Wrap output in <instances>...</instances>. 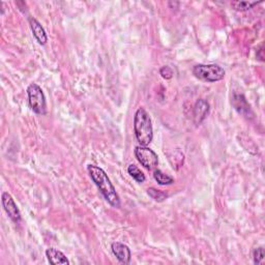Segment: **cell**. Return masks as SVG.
<instances>
[{
	"instance_id": "7",
	"label": "cell",
	"mask_w": 265,
	"mask_h": 265,
	"mask_svg": "<svg viewBox=\"0 0 265 265\" xmlns=\"http://www.w3.org/2000/svg\"><path fill=\"white\" fill-rule=\"evenodd\" d=\"M111 250L120 263L129 264L131 262L132 253L127 244L119 241H115L111 244Z\"/></svg>"
},
{
	"instance_id": "11",
	"label": "cell",
	"mask_w": 265,
	"mask_h": 265,
	"mask_svg": "<svg viewBox=\"0 0 265 265\" xmlns=\"http://www.w3.org/2000/svg\"><path fill=\"white\" fill-rule=\"evenodd\" d=\"M46 256L48 258L50 264L57 265V264H70L69 259L66 258L65 255L55 248H50L46 251Z\"/></svg>"
},
{
	"instance_id": "17",
	"label": "cell",
	"mask_w": 265,
	"mask_h": 265,
	"mask_svg": "<svg viewBox=\"0 0 265 265\" xmlns=\"http://www.w3.org/2000/svg\"><path fill=\"white\" fill-rule=\"evenodd\" d=\"M264 257H265V252H264L263 248L255 249V251L253 252V258H254V263L255 264L263 263Z\"/></svg>"
},
{
	"instance_id": "4",
	"label": "cell",
	"mask_w": 265,
	"mask_h": 265,
	"mask_svg": "<svg viewBox=\"0 0 265 265\" xmlns=\"http://www.w3.org/2000/svg\"><path fill=\"white\" fill-rule=\"evenodd\" d=\"M27 96L31 110L36 114H45L47 109L46 97L40 85H37L36 83H31L27 87Z\"/></svg>"
},
{
	"instance_id": "12",
	"label": "cell",
	"mask_w": 265,
	"mask_h": 265,
	"mask_svg": "<svg viewBox=\"0 0 265 265\" xmlns=\"http://www.w3.org/2000/svg\"><path fill=\"white\" fill-rule=\"evenodd\" d=\"M169 160L171 163L172 167L175 170H178L184 165L185 162V155L179 149H174L171 154H169Z\"/></svg>"
},
{
	"instance_id": "1",
	"label": "cell",
	"mask_w": 265,
	"mask_h": 265,
	"mask_svg": "<svg viewBox=\"0 0 265 265\" xmlns=\"http://www.w3.org/2000/svg\"><path fill=\"white\" fill-rule=\"evenodd\" d=\"M87 171L92 182L98 186L100 192L106 199V201L113 207H120V198L115 190V186L111 183L108 174L102 168L96 165H88Z\"/></svg>"
},
{
	"instance_id": "16",
	"label": "cell",
	"mask_w": 265,
	"mask_h": 265,
	"mask_svg": "<svg viewBox=\"0 0 265 265\" xmlns=\"http://www.w3.org/2000/svg\"><path fill=\"white\" fill-rule=\"evenodd\" d=\"M147 194L150 196L151 199H154L157 202H163L168 198V193L157 190L155 187H149L147 190Z\"/></svg>"
},
{
	"instance_id": "18",
	"label": "cell",
	"mask_w": 265,
	"mask_h": 265,
	"mask_svg": "<svg viewBox=\"0 0 265 265\" xmlns=\"http://www.w3.org/2000/svg\"><path fill=\"white\" fill-rule=\"evenodd\" d=\"M159 75L162 76L164 79L169 80V79H171L173 77L174 73H173V70L170 68V66L166 65V66H163V68L159 70Z\"/></svg>"
},
{
	"instance_id": "10",
	"label": "cell",
	"mask_w": 265,
	"mask_h": 265,
	"mask_svg": "<svg viewBox=\"0 0 265 265\" xmlns=\"http://www.w3.org/2000/svg\"><path fill=\"white\" fill-rule=\"evenodd\" d=\"M29 25L31 28V31L35 40L40 45H46L48 42V36L44 29V27L41 25V23L34 18H29Z\"/></svg>"
},
{
	"instance_id": "6",
	"label": "cell",
	"mask_w": 265,
	"mask_h": 265,
	"mask_svg": "<svg viewBox=\"0 0 265 265\" xmlns=\"http://www.w3.org/2000/svg\"><path fill=\"white\" fill-rule=\"evenodd\" d=\"M1 202H2V206L4 208L5 212L9 216V219H11L16 224L20 223L21 219H22L21 212H20V211H19V208H18L15 200L13 199L12 195L8 194L7 192H3L2 196H1Z\"/></svg>"
},
{
	"instance_id": "5",
	"label": "cell",
	"mask_w": 265,
	"mask_h": 265,
	"mask_svg": "<svg viewBox=\"0 0 265 265\" xmlns=\"http://www.w3.org/2000/svg\"><path fill=\"white\" fill-rule=\"evenodd\" d=\"M135 157L138 162L147 170L156 169L159 164L158 155L147 146H137L135 148Z\"/></svg>"
},
{
	"instance_id": "14",
	"label": "cell",
	"mask_w": 265,
	"mask_h": 265,
	"mask_svg": "<svg viewBox=\"0 0 265 265\" xmlns=\"http://www.w3.org/2000/svg\"><path fill=\"white\" fill-rule=\"evenodd\" d=\"M128 172H129V174H130L132 178L135 179V181H136L137 183H139V184H143V183L145 182L146 177H145L144 173L142 172L141 170H140L136 165H134V164L129 165V167H128Z\"/></svg>"
},
{
	"instance_id": "13",
	"label": "cell",
	"mask_w": 265,
	"mask_h": 265,
	"mask_svg": "<svg viewBox=\"0 0 265 265\" xmlns=\"http://www.w3.org/2000/svg\"><path fill=\"white\" fill-rule=\"evenodd\" d=\"M154 178L159 186H169L174 184V179L171 176L165 174L163 171H160V170H156L154 172Z\"/></svg>"
},
{
	"instance_id": "15",
	"label": "cell",
	"mask_w": 265,
	"mask_h": 265,
	"mask_svg": "<svg viewBox=\"0 0 265 265\" xmlns=\"http://www.w3.org/2000/svg\"><path fill=\"white\" fill-rule=\"evenodd\" d=\"M260 2H250V1H232L231 6L233 9L238 12H245L253 8L255 5L259 4Z\"/></svg>"
},
{
	"instance_id": "2",
	"label": "cell",
	"mask_w": 265,
	"mask_h": 265,
	"mask_svg": "<svg viewBox=\"0 0 265 265\" xmlns=\"http://www.w3.org/2000/svg\"><path fill=\"white\" fill-rule=\"evenodd\" d=\"M134 132L137 141L142 146H147L154 139V128L153 121L148 112L140 107L134 117Z\"/></svg>"
},
{
	"instance_id": "19",
	"label": "cell",
	"mask_w": 265,
	"mask_h": 265,
	"mask_svg": "<svg viewBox=\"0 0 265 265\" xmlns=\"http://www.w3.org/2000/svg\"><path fill=\"white\" fill-rule=\"evenodd\" d=\"M262 53H263V48H262V47H261L260 50H259V51H258V53H257V57H258V58H259L261 61H263V60H264V57H263Z\"/></svg>"
},
{
	"instance_id": "3",
	"label": "cell",
	"mask_w": 265,
	"mask_h": 265,
	"mask_svg": "<svg viewBox=\"0 0 265 265\" xmlns=\"http://www.w3.org/2000/svg\"><path fill=\"white\" fill-rule=\"evenodd\" d=\"M193 75L204 82H217L225 78L226 72L217 64H197L193 69Z\"/></svg>"
},
{
	"instance_id": "8",
	"label": "cell",
	"mask_w": 265,
	"mask_h": 265,
	"mask_svg": "<svg viewBox=\"0 0 265 265\" xmlns=\"http://www.w3.org/2000/svg\"><path fill=\"white\" fill-rule=\"evenodd\" d=\"M232 105L234 109L244 117L249 118L254 116V113L251 109L250 104L247 102V100H245L242 94H234L232 99Z\"/></svg>"
},
{
	"instance_id": "9",
	"label": "cell",
	"mask_w": 265,
	"mask_h": 265,
	"mask_svg": "<svg viewBox=\"0 0 265 265\" xmlns=\"http://www.w3.org/2000/svg\"><path fill=\"white\" fill-rule=\"evenodd\" d=\"M210 113V104L205 100H198L194 106L193 118L196 125H200L201 122L206 118L207 114Z\"/></svg>"
}]
</instances>
